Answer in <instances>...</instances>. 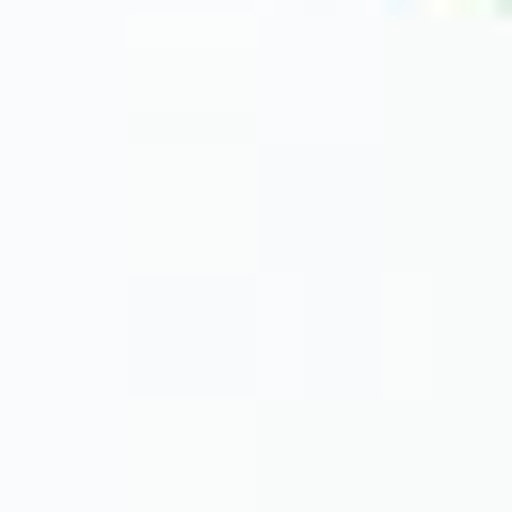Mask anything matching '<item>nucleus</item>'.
Returning <instances> with one entry per match:
<instances>
[{
	"label": "nucleus",
	"mask_w": 512,
	"mask_h": 512,
	"mask_svg": "<svg viewBox=\"0 0 512 512\" xmlns=\"http://www.w3.org/2000/svg\"><path fill=\"white\" fill-rule=\"evenodd\" d=\"M496 16H512V0H496Z\"/></svg>",
	"instance_id": "nucleus-1"
}]
</instances>
